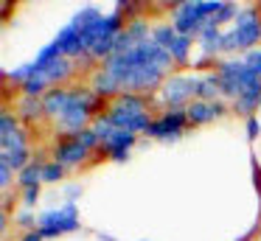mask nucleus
Wrapping results in <instances>:
<instances>
[{
  "instance_id": "obj_6",
  "label": "nucleus",
  "mask_w": 261,
  "mask_h": 241,
  "mask_svg": "<svg viewBox=\"0 0 261 241\" xmlns=\"http://www.w3.org/2000/svg\"><path fill=\"white\" fill-rule=\"evenodd\" d=\"M199 82H202V73L174 70L163 84H160V90L154 93L152 104H158L160 110H186L188 104L197 101Z\"/></svg>"
},
{
  "instance_id": "obj_44",
  "label": "nucleus",
  "mask_w": 261,
  "mask_h": 241,
  "mask_svg": "<svg viewBox=\"0 0 261 241\" xmlns=\"http://www.w3.org/2000/svg\"><path fill=\"white\" fill-rule=\"evenodd\" d=\"M258 6H261V3H258Z\"/></svg>"
},
{
  "instance_id": "obj_25",
  "label": "nucleus",
  "mask_w": 261,
  "mask_h": 241,
  "mask_svg": "<svg viewBox=\"0 0 261 241\" xmlns=\"http://www.w3.org/2000/svg\"><path fill=\"white\" fill-rule=\"evenodd\" d=\"M29 140H31V132L29 126H20L9 135H0V151H12V149H29Z\"/></svg>"
},
{
  "instance_id": "obj_9",
  "label": "nucleus",
  "mask_w": 261,
  "mask_h": 241,
  "mask_svg": "<svg viewBox=\"0 0 261 241\" xmlns=\"http://www.w3.org/2000/svg\"><path fill=\"white\" fill-rule=\"evenodd\" d=\"M188 129H191V123H188L186 110H160V112H154V121L149 126L146 138L160 140V143H174Z\"/></svg>"
},
{
  "instance_id": "obj_43",
  "label": "nucleus",
  "mask_w": 261,
  "mask_h": 241,
  "mask_svg": "<svg viewBox=\"0 0 261 241\" xmlns=\"http://www.w3.org/2000/svg\"><path fill=\"white\" fill-rule=\"evenodd\" d=\"M141 241H146V238H141Z\"/></svg>"
},
{
  "instance_id": "obj_16",
  "label": "nucleus",
  "mask_w": 261,
  "mask_h": 241,
  "mask_svg": "<svg viewBox=\"0 0 261 241\" xmlns=\"http://www.w3.org/2000/svg\"><path fill=\"white\" fill-rule=\"evenodd\" d=\"M197 53L208 56V59H214V62H219L222 56H225V31H222V28L208 25L197 37Z\"/></svg>"
},
{
  "instance_id": "obj_33",
  "label": "nucleus",
  "mask_w": 261,
  "mask_h": 241,
  "mask_svg": "<svg viewBox=\"0 0 261 241\" xmlns=\"http://www.w3.org/2000/svg\"><path fill=\"white\" fill-rule=\"evenodd\" d=\"M40 196H42V185L29 188V191H20V202H23V207H29V210H34V207H37Z\"/></svg>"
},
{
  "instance_id": "obj_23",
  "label": "nucleus",
  "mask_w": 261,
  "mask_h": 241,
  "mask_svg": "<svg viewBox=\"0 0 261 241\" xmlns=\"http://www.w3.org/2000/svg\"><path fill=\"white\" fill-rule=\"evenodd\" d=\"M34 160V151L29 149H12V151H0V166H9L14 174H20L29 163Z\"/></svg>"
},
{
  "instance_id": "obj_29",
  "label": "nucleus",
  "mask_w": 261,
  "mask_h": 241,
  "mask_svg": "<svg viewBox=\"0 0 261 241\" xmlns=\"http://www.w3.org/2000/svg\"><path fill=\"white\" fill-rule=\"evenodd\" d=\"M48 90H51V84H48L45 78L40 76V73H34V76H31L29 82H25L23 87H20V93H23V95H31V98H42V95H45Z\"/></svg>"
},
{
  "instance_id": "obj_12",
  "label": "nucleus",
  "mask_w": 261,
  "mask_h": 241,
  "mask_svg": "<svg viewBox=\"0 0 261 241\" xmlns=\"http://www.w3.org/2000/svg\"><path fill=\"white\" fill-rule=\"evenodd\" d=\"M227 112H230V104H227L225 98H219V101H194V104L186 106V115H188V123H191V129L208 126V123H214V121H219V118H225Z\"/></svg>"
},
{
  "instance_id": "obj_24",
  "label": "nucleus",
  "mask_w": 261,
  "mask_h": 241,
  "mask_svg": "<svg viewBox=\"0 0 261 241\" xmlns=\"http://www.w3.org/2000/svg\"><path fill=\"white\" fill-rule=\"evenodd\" d=\"M177 37H180V34H177L174 25H171V20H160V22L152 25V42L160 45L163 50H169L171 45L177 42Z\"/></svg>"
},
{
  "instance_id": "obj_37",
  "label": "nucleus",
  "mask_w": 261,
  "mask_h": 241,
  "mask_svg": "<svg viewBox=\"0 0 261 241\" xmlns=\"http://www.w3.org/2000/svg\"><path fill=\"white\" fill-rule=\"evenodd\" d=\"M62 194H65V202H73L76 205V199H82V185L68 182V185H62Z\"/></svg>"
},
{
  "instance_id": "obj_30",
  "label": "nucleus",
  "mask_w": 261,
  "mask_h": 241,
  "mask_svg": "<svg viewBox=\"0 0 261 241\" xmlns=\"http://www.w3.org/2000/svg\"><path fill=\"white\" fill-rule=\"evenodd\" d=\"M37 224H40V213L29 210V207H20V210L14 213V227H20L23 233H29V230H37Z\"/></svg>"
},
{
  "instance_id": "obj_36",
  "label": "nucleus",
  "mask_w": 261,
  "mask_h": 241,
  "mask_svg": "<svg viewBox=\"0 0 261 241\" xmlns=\"http://www.w3.org/2000/svg\"><path fill=\"white\" fill-rule=\"evenodd\" d=\"M12 182H17V174H14L9 166H0V188H3V194L12 191Z\"/></svg>"
},
{
  "instance_id": "obj_7",
  "label": "nucleus",
  "mask_w": 261,
  "mask_h": 241,
  "mask_svg": "<svg viewBox=\"0 0 261 241\" xmlns=\"http://www.w3.org/2000/svg\"><path fill=\"white\" fill-rule=\"evenodd\" d=\"M214 73L219 76L222 98H225L227 104H233L244 90H250L255 82H258L255 73L247 67L244 56H222V59L214 65Z\"/></svg>"
},
{
  "instance_id": "obj_10",
  "label": "nucleus",
  "mask_w": 261,
  "mask_h": 241,
  "mask_svg": "<svg viewBox=\"0 0 261 241\" xmlns=\"http://www.w3.org/2000/svg\"><path fill=\"white\" fill-rule=\"evenodd\" d=\"M51 160H57L59 166H65L70 171V168L90 166V163L96 160V154H93L76 135H70V138H57V143L51 146Z\"/></svg>"
},
{
  "instance_id": "obj_32",
  "label": "nucleus",
  "mask_w": 261,
  "mask_h": 241,
  "mask_svg": "<svg viewBox=\"0 0 261 241\" xmlns=\"http://www.w3.org/2000/svg\"><path fill=\"white\" fill-rule=\"evenodd\" d=\"M23 123H20V118L14 115L9 106H3V112H0V135H9V132H14V129H20Z\"/></svg>"
},
{
  "instance_id": "obj_8",
  "label": "nucleus",
  "mask_w": 261,
  "mask_h": 241,
  "mask_svg": "<svg viewBox=\"0 0 261 241\" xmlns=\"http://www.w3.org/2000/svg\"><path fill=\"white\" fill-rule=\"evenodd\" d=\"M82 227V216H79V207L73 202H62L59 207H48V210L40 213V230L45 238H59V235H70Z\"/></svg>"
},
{
  "instance_id": "obj_22",
  "label": "nucleus",
  "mask_w": 261,
  "mask_h": 241,
  "mask_svg": "<svg viewBox=\"0 0 261 241\" xmlns=\"http://www.w3.org/2000/svg\"><path fill=\"white\" fill-rule=\"evenodd\" d=\"M194 45H197V39H194V37H182V34L177 37V42L169 48V53H171V59H174L177 67H188L194 62V56H197Z\"/></svg>"
},
{
  "instance_id": "obj_26",
  "label": "nucleus",
  "mask_w": 261,
  "mask_h": 241,
  "mask_svg": "<svg viewBox=\"0 0 261 241\" xmlns=\"http://www.w3.org/2000/svg\"><path fill=\"white\" fill-rule=\"evenodd\" d=\"M222 98V87H219V76L214 70L202 73V82H199V93L197 101H219Z\"/></svg>"
},
{
  "instance_id": "obj_19",
  "label": "nucleus",
  "mask_w": 261,
  "mask_h": 241,
  "mask_svg": "<svg viewBox=\"0 0 261 241\" xmlns=\"http://www.w3.org/2000/svg\"><path fill=\"white\" fill-rule=\"evenodd\" d=\"M70 101V84L68 87H51L45 95H42V106H45V118L48 121L57 123L59 115L65 112V106H68Z\"/></svg>"
},
{
  "instance_id": "obj_5",
  "label": "nucleus",
  "mask_w": 261,
  "mask_h": 241,
  "mask_svg": "<svg viewBox=\"0 0 261 241\" xmlns=\"http://www.w3.org/2000/svg\"><path fill=\"white\" fill-rule=\"evenodd\" d=\"M219 9H222V0H180V3L171 6L169 20L177 28V34L197 39L211 25V20L216 17Z\"/></svg>"
},
{
  "instance_id": "obj_15",
  "label": "nucleus",
  "mask_w": 261,
  "mask_h": 241,
  "mask_svg": "<svg viewBox=\"0 0 261 241\" xmlns=\"http://www.w3.org/2000/svg\"><path fill=\"white\" fill-rule=\"evenodd\" d=\"M135 146H138V135H132V132H121V129H115L113 138H110L107 143H104V154H107L113 163H126Z\"/></svg>"
},
{
  "instance_id": "obj_42",
  "label": "nucleus",
  "mask_w": 261,
  "mask_h": 241,
  "mask_svg": "<svg viewBox=\"0 0 261 241\" xmlns=\"http://www.w3.org/2000/svg\"><path fill=\"white\" fill-rule=\"evenodd\" d=\"M250 238H253V230H250V233H244L242 238H236V241H250Z\"/></svg>"
},
{
  "instance_id": "obj_38",
  "label": "nucleus",
  "mask_w": 261,
  "mask_h": 241,
  "mask_svg": "<svg viewBox=\"0 0 261 241\" xmlns=\"http://www.w3.org/2000/svg\"><path fill=\"white\" fill-rule=\"evenodd\" d=\"M20 241H45V235H42L40 230H29V233L20 235Z\"/></svg>"
},
{
  "instance_id": "obj_21",
  "label": "nucleus",
  "mask_w": 261,
  "mask_h": 241,
  "mask_svg": "<svg viewBox=\"0 0 261 241\" xmlns=\"http://www.w3.org/2000/svg\"><path fill=\"white\" fill-rule=\"evenodd\" d=\"M51 160V157H37L29 163V166L23 168V171L17 174V191H29V188H37V185H42V166Z\"/></svg>"
},
{
  "instance_id": "obj_3",
  "label": "nucleus",
  "mask_w": 261,
  "mask_h": 241,
  "mask_svg": "<svg viewBox=\"0 0 261 241\" xmlns=\"http://www.w3.org/2000/svg\"><path fill=\"white\" fill-rule=\"evenodd\" d=\"M104 118L115 129H121V132H132L141 138V135L149 132V126L154 121L152 101L146 95H138V93H121L115 101H110Z\"/></svg>"
},
{
  "instance_id": "obj_2",
  "label": "nucleus",
  "mask_w": 261,
  "mask_h": 241,
  "mask_svg": "<svg viewBox=\"0 0 261 241\" xmlns=\"http://www.w3.org/2000/svg\"><path fill=\"white\" fill-rule=\"evenodd\" d=\"M107 106H110V101L96 95L90 87H70L68 106L59 115V121L54 123L57 126V138H70V135H79L85 129H90L93 121L107 112Z\"/></svg>"
},
{
  "instance_id": "obj_27",
  "label": "nucleus",
  "mask_w": 261,
  "mask_h": 241,
  "mask_svg": "<svg viewBox=\"0 0 261 241\" xmlns=\"http://www.w3.org/2000/svg\"><path fill=\"white\" fill-rule=\"evenodd\" d=\"M101 17H104V11L98 9V6H82V9L73 14V20H70V22H73V25L79 28V31H85V28L96 25V22L101 20Z\"/></svg>"
},
{
  "instance_id": "obj_17",
  "label": "nucleus",
  "mask_w": 261,
  "mask_h": 241,
  "mask_svg": "<svg viewBox=\"0 0 261 241\" xmlns=\"http://www.w3.org/2000/svg\"><path fill=\"white\" fill-rule=\"evenodd\" d=\"M87 87H90L96 95H101L104 101H115L121 93H124V87L118 84V78H115L113 73H107L101 65L90 73V84H87Z\"/></svg>"
},
{
  "instance_id": "obj_39",
  "label": "nucleus",
  "mask_w": 261,
  "mask_h": 241,
  "mask_svg": "<svg viewBox=\"0 0 261 241\" xmlns=\"http://www.w3.org/2000/svg\"><path fill=\"white\" fill-rule=\"evenodd\" d=\"M0 205H3V213H9V210H12V205H14V196H12V191H9V194H3V199H0Z\"/></svg>"
},
{
  "instance_id": "obj_1",
  "label": "nucleus",
  "mask_w": 261,
  "mask_h": 241,
  "mask_svg": "<svg viewBox=\"0 0 261 241\" xmlns=\"http://www.w3.org/2000/svg\"><path fill=\"white\" fill-rule=\"evenodd\" d=\"M101 67L118 78L124 93H138L146 95V98L149 93H158L160 84L177 70L171 53L163 50L160 45H154L152 39L132 50H124V53H113Z\"/></svg>"
},
{
  "instance_id": "obj_28",
  "label": "nucleus",
  "mask_w": 261,
  "mask_h": 241,
  "mask_svg": "<svg viewBox=\"0 0 261 241\" xmlns=\"http://www.w3.org/2000/svg\"><path fill=\"white\" fill-rule=\"evenodd\" d=\"M65 177H68V168L59 166L57 160H48L42 166V185H59Z\"/></svg>"
},
{
  "instance_id": "obj_35",
  "label": "nucleus",
  "mask_w": 261,
  "mask_h": 241,
  "mask_svg": "<svg viewBox=\"0 0 261 241\" xmlns=\"http://www.w3.org/2000/svg\"><path fill=\"white\" fill-rule=\"evenodd\" d=\"M244 62H247V67L255 73V78L261 82V48L250 50V53H244Z\"/></svg>"
},
{
  "instance_id": "obj_20",
  "label": "nucleus",
  "mask_w": 261,
  "mask_h": 241,
  "mask_svg": "<svg viewBox=\"0 0 261 241\" xmlns=\"http://www.w3.org/2000/svg\"><path fill=\"white\" fill-rule=\"evenodd\" d=\"M258 110H261V82H255L250 90H244V93L230 104V112L242 115L244 121H247V118H253Z\"/></svg>"
},
{
  "instance_id": "obj_4",
  "label": "nucleus",
  "mask_w": 261,
  "mask_h": 241,
  "mask_svg": "<svg viewBox=\"0 0 261 241\" xmlns=\"http://www.w3.org/2000/svg\"><path fill=\"white\" fill-rule=\"evenodd\" d=\"M261 48V6H242L239 17L225 28V56H244Z\"/></svg>"
},
{
  "instance_id": "obj_31",
  "label": "nucleus",
  "mask_w": 261,
  "mask_h": 241,
  "mask_svg": "<svg viewBox=\"0 0 261 241\" xmlns=\"http://www.w3.org/2000/svg\"><path fill=\"white\" fill-rule=\"evenodd\" d=\"M90 129H93V132H96V138L101 140V146L107 143V140L113 138V132H115V126H113V123H110V121H107V118H104V115H98L96 121H93V126H90Z\"/></svg>"
},
{
  "instance_id": "obj_34",
  "label": "nucleus",
  "mask_w": 261,
  "mask_h": 241,
  "mask_svg": "<svg viewBox=\"0 0 261 241\" xmlns=\"http://www.w3.org/2000/svg\"><path fill=\"white\" fill-rule=\"evenodd\" d=\"M258 135H261V118L258 115L247 118V121H244V138L253 143V140H258Z\"/></svg>"
},
{
  "instance_id": "obj_41",
  "label": "nucleus",
  "mask_w": 261,
  "mask_h": 241,
  "mask_svg": "<svg viewBox=\"0 0 261 241\" xmlns=\"http://www.w3.org/2000/svg\"><path fill=\"white\" fill-rule=\"evenodd\" d=\"M96 238L98 241H118V238H113V235H107V233H96Z\"/></svg>"
},
{
  "instance_id": "obj_14",
  "label": "nucleus",
  "mask_w": 261,
  "mask_h": 241,
  "mask_svg": "<svg viewBox=\"0 0 261 241\" xmlns=\"http://www.w3.org/2000/svg\"><path fill=\"white\" fill-rule=\"evenodd\" d=\"M31 65H34V62H31ZM76 67H79V62L65 59V56H57V59L45 62L42 67L34 65V73H40V76L51 84V87H68V82L73 78Z\"/></svg>"
},
{
  "instance_id": "obj_40",
  "label": "nucleus",
  "mask_w": 261,
  "mask_h": 241,
  "mask_svg": "<svg viewBox=\"0 0 261 241\" xmlns=\"http://www.w3.org/2000/svg\"><path fill=\"white\" fill-rule=\"evenodd\" d=\"M6 227H9V213L0 210V235H3V238H6Z\"/></svg>"
},
{
  "instance_id": "obj_11",
  "label": "nucleus",
  "mask_w": 261,
  "mask_h": 241,
  "mask_svg": "<svg viewBox=\"0 0 261 241\" xmlns=\"http://www.w3.org/2000/svg\"><path fill=\"white\" fill-rule=\"evenodd\" d=\"M54 50H57L59 56H65V59H85L87 56V48H85V39H82V31L73 25V22H68V25H62L57 34H54L51 39Z\"/></svg>"
},
{
  "instance_id": "obj_18",
  "label": "nucleus",
  "mask_w": 261,
  "mask_h": 241,
  "mask_svg": "<svg viewBox=\"0 0 261 241\" xmlns=\"http://www.w3.org/2000/svg\"><path fill=\"white\" fill-rule=\"evenodd\" d=\"M14 115L20 118L23 126H34V123L48 121L45 106H42V98H31V95H20L17 104H14Z\"/></svg>"
},
{
  "instance_id": "obj_13",
  "label": "nucleus",
  "mask_w": 261,
  "mask_h": 241,
  "mask_svg": "<svg viewBox=\"0 0 261 241\" xmlns=\"http://www.w3.org/2000/svg\"><path fill=\"white\" fill-rule=\"evenodd\" d=\"M152 25L154 22H149L146 14H138V17H132V20H126V28L121 31L118 45H115V53H124V50H132V48H138V45L149 42V39H152Z\"/></svg>"
}]
</instances>
